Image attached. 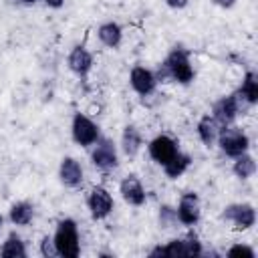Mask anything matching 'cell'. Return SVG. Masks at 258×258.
Returning a JSON list of instances; mask_svg holds the SVG:
<instances>
[{"label": "cell", "instance_id": "cell-4", "mask_svg": "<svg viewBox=\"0 0 258 258\" xmlns=\"http://www.w3.org/2000/svg\"><path fill=\"white\" fill-rule=\"evenodd\" d=\"M91 159H93V163H95L99 169H103V171L115 169L117 163H119L115 143H113L111 139H107V137H99V139L95 141V149H93V153H91Z\"/></svg>", "mask_w": 258, "mask_h": 258}, {"label": "cell", "instance_id": "cell-2", "mask_svg": "<svg viewBox=\"0 0 258 258\" xmlns=\"http://www.w3.org/2000/svg\"><path fill=\"white\" fill-rule=\"evenodd\" d=\"M52 242H54V248H56V254H58V256L77 258L79 252H81L77 224H75L71 218L60 220L58 226H56V232H54V236H52Z\"/></svg>", "mask_w": 258, "mask_h": 258}, {"label": "cell", "instance_id": "cell-32", "mask_svg": "<svg viewBox=\"0 0 258 258\" xmlns=\"http://www.w3.org/2000/svg\"><path fill=\"white\" fill-rule=\"evenodd\" d=\"M2 224H4V218H2V216H0V228H2Z\"/></svg>", "mask_w": 258, "mask_h": 258}, {"label": "cell", "instance_id": "cell-29", "mask_svg": "<svg viewBox=\"0 0 258 258\" xmlns=\"http://www.w3.org/2000/svg\"><path fill=\"white\" fill-rule=\"evenodd\" d=\"M214 4H218L220 8H232L236 4V0H214Z\"/></svg>", "mask_w": 258, "mask_h": 258}, {"label": "cell", "instance_id": "cell-16", "mask_svg": "<svg viewBox=\"0 0 258 258\" xmlns=\"http://www.w3.org/2000/svg\"><path fill=\"white\" fill-rule=\"evenodd\" d=\"M97 36H99V40H101L105 46H109V48H117V46L121 44L123 30H121V26H119L117 22H105V24L99 26Z\"/></svg>", "mask_w": 258, "mask_h": 258}, {"label": "cell", "instance_id": "cell-23", "mask_svg": "<svg viewBox=\"0 0 258 258\" xmlns=\"http://www.w3.org/2000/svg\"><path fill=\"white\" fill-rule=\"evenodd\" d=\"M149 256H167V258H177V256H185L183 254V244L181 238L179 240H171L165 246H157L155 250L149 252Z\"/></svg>", "mask_w": 258, "mask_h": 258}, {"label": "cell", "instance_id": "cell-22", "mask_svg": "<svg viewBox=\"0 0 258 258\" xmlns=\"http://www.w3.org/2000/svg\"><path fill=\"white\" fill-rule=\"evenodd\" d=\"M234 173L240 177V179H248V177H252L254 175V171H256V161H254V157L252 155H248V153H242V155H238L236 157V161H234Z\"/></svg>", "mask_w": 258, "mask_h": 258}, {"label": "cell", "instance_id": "cell-19", "mask_svg": "<svg viewBox=\"0 0 258 258\" xmlns=\"http://www.w3.org/2000/svg\"><path fill=\"white\" fill-rule=\"evenodd\" d=\"M189 163H191V159H189V155H185V153H175L165 165H163V171H165V175L167 177H171V179H175V177H179L187 167H189Z\"/></svg>", "mask_w": 258, "mask_h": 258}, {"label": "cell", "instance_id": "cell-17", "mask_svg": "<svg viewBox=\"0 0 258 258\" xmlns=\"http://www.w3.org/2000/svg\"><path fill=\"white\" fill-rule=\"evenodd\" d=\"M218 133H220V123L212 115H204L198 123V135H200L202 143L210 147L218 139Z\"/></svg>", "mask_w": 258, "mask_h": 258}, {"label": "cell", "instance_id": "cell-15", "mask_svg": "<svg viewBox=\"0 0 258 258\" xmlns=\"http://www.w3.org/2000/svg\"><path fill=\"white\" fill-rule=\"evenodd\" d=\"M236 95L246 105H254L258 101V77H256V73H252V71L246 73V77H244L240 89L236 91Z\"/></svg>", "mask_w": 258, "mask_h": 258}, {"label": "cell", "instance_id": "cell-1", "mask_svg": "<svg viewBox=\"0 0 258 258\" xmlns=\"http://www.w3.org/2000/svg\"><path fill=\"white\" fill-rule=\"evenodd\" d=\"M194 67L189 62V52L181 46L171 48V52L165 56V60L157 67L155 79L157 81H165V79H173L181 85H187L194 81Z\"/></svg>", "mask_w": 258, "mask_h": 258}, {"label": "cell", "instance_id": "cell-26", "mask_svg": "<svg viewBox=\"0 0 258 258\" xmlns=\"http://www.w3.org/2000/svg\"><path fill=\"white\" fill-rule=\"evenodd\" d=\"M40 254H42L44 258L58 256V254H56V248H54L52 238H48V236H44V238H42V242H40Z\"/></svg>", "mask_w": 258, "mask_h": 258}, {"label": "cell", "instance_id": "cell-9", "mask_svg": "<svg viewBox=\"0 0 258 258\" xmlns=\"http://www.w3.org/2000/svg\"><path fill=\"white\" fill-rule=\"evenodd\" d=\"M177 151H179L177 149V143L169 135H157L155 139L149 141V155L159 165H165Z\"/></svg>", "mask_w": 258, "mask_h": 258}, {"label": "cell", "instance_id": "cell-7", "mask_svg": "<svg viewBox=\"0 0 258 258\" xmlns=\"http://www.w3.org/2000/svg\"><path fill=\"white\" fill-rule=\"evenodd\" d=\"M222 216L224 220L232 222L240 230H248L256 222V212H254V206L250 204H230L228 208H224Z\"/></svg>", "mask_w": 258, "mask_h": 258}, {"label": "cell", "instance_id": "cell-18", "mask_svg": "<svg viewBox=\"0 0 258 258\" xmlns=\"http://www.w3.org/2000/svg\"><path fill=\"white\" fill-rule=\"evenodd\" d=\"M121 147H123L125 155H129V157H133V155L139 151V147H141V135H139V131H137L133 125H127V127L123 129Z\"/></svg>", "mask_w": 258, "mask_h": 258}, {"label": "cell", "instance_id": "cell-25", "mask_svg": "<svg viewBox=\"0 0 258 258\" xmlns=\"http://www.w3.org/2000/svg\"><path fill=\"white\" fill-rule=\"evenodd\" d=\"M175 220H177L175 210L169 208V206H161V210H159V222H161V226H163V228H171V224H173Z\"/></svg>", "mask_w": 258, "mask_h": 258}, {"label": "cell", "instance_id": "cell-31", "mask_svg": "<svg viewBox=\"0 0 258 258\" xmlns=\"http://www.w3.org/2000/svg\"><path fill=\"white\" fill-rule=\"evenodd\" d=\"M20 2H24V4H32L34 0H20Z\"/></svg>", "mask_w": 258, "mask_h": 258}, {"label": "cell", "instance_id": "cell-28", "mask_svg": "<svg viewBox=\"0 0 258 258\" xmlns=\"http://www.w3.org/2000/svg\"><path fill=\"white\" fill-rule=\"evenodd\" d=\"M187 2H189V0H165V4H167L169 8H173V10L185 8V6H187Z\"/></svg>", "mask_w": 258, "mask_h": 258}, {"label": "cell", "instance_id": "cell-20", "mask_svg": "<svg viewBox=\"0 0 258 258\" xmlns=\"http://www.w3.org/2000/svg\"><path fill=\"white\" fill-rule=\"evenodd\" d=\"M32 216H34V208H32V204H28V202H18V204H14V206L10 208V222L16 224V226H26V224H30Z\"/></svg>", "mask_w": 258, "mask_h": 258}, {"label": "cell", "instance_id": "cell-21", "mask_svg": "<svg viewBox=\"0 0 258 258\" xmlns=\"http://www.w3.org/2000/svg\"><path fill=\"white\" fill-rule=\"evenodd\" d=\"M0 256H4V258H24L26 256L24 242L16 234H10L6 238V242L2 244V248H0Z\"/></svg>", "mask_w": 258, "mask_h": 258}, {"label": "cell", "instance_id": "cell-30", "mask_svg": "<svg viewBox=\"0 0 258 258\" xmlns=\"http://www.w3.org/2000/svg\"><path fill=\"white\" fill-rule=\"evenodd\" d=\"M44 4H46L48 8H60V6L64 4V0H44Z\"/></svg>", "mask_w": 258, "mask_h": 258}, {"label": "cell", "instance_id": "cell-11", "mask_svg": "<svg viewBox=\"0 0 258 258\" xmlns=\"http://www.w3.org/2000/svg\"><path fill=\"white\" fill-rule=\"evenodd\" d=\"M129 81H131V87L135 93L139 95H151L155 91V85H157V79H155V73H151L149 69L145 67H133L131 69V75H129Z\"/></svg>", "mask_w": 258, "mask_h": 258}, {"label": "cell", "instance_id": "cell-24", "mask_svg": "<svg viewBox=\"0 0 258 258\" xmlns=\"http://www.w3.org/2000/svg\"><path fill=\"white\" fill-rule=\"evenodd\" d=\"M181 244H183V254L185 256H200L202 254V244H200V240L194 232H189L185 238H181Z\"/></svg>", "mask_w": 258, "mask_h": 258}, {"label": "cell", "instance_id": "cell-14", "mask_svg": "<svg viewBox=\"0 0 258 258\" xmlns=\"http://www.w3.org/2000/svg\"><path fill=\"white\" fill-rule=\"evenodd\" d=\"M58 177L67 187H79L83 183V167L75 157H64L58 167Z\"/></svg>", "mask_w": 258, "mask_h": 258}, {"label": "cell", "instance_id": "cell-8", "mask_svg": "<svg viewBox=\"0 0 258 258\" xmlns=\"http://www.w3.org/2000/svg\"><path fill=\"white\" fill-rule=\"evenodd\" d=\"M87 204H89L91 216H93L95 220H103V218H107V216L113 212V198H111V194H109L105 187H101V185H97V187L91 189Z\"/></svg>", "mask_w": 258, "mask_h": 258}, {"label": "cell", "instance_id": "cell-6", "mask_svg": "<svg viewBox=\"0 0 258 258\" xmlns=\"http://www.w3.org/2000/svg\"><path fill=\"white\" fill-rule=\"evenodd\" d=\"M71 131H73V139L83 145V147H89V145H95V141L101 137L99 135V127L83 113H77L73 117V125H71Z\"/></svg>", "mask_w": 258, "mask_h": 258}, {"label": "cell", "instance_id": "cell-27", "mask_svg": "<svg viewBox=\"0 0 258 258\" xmlns=\"http://www.w3.org/2000/svg\"><path fill=\"white\" fill-rule=\"evenodd\" d=\"M228 256H246V258H254L256 252L250 248V246H244V244H236L228 250Z\"/></svg>", "mask_w": 258, "mask_h": 258}, {"label": "cell", "instance_id": "cell-5", "mask_svg": "<svg viewBox=\"0 0 258 258\" xmlns=\"http://www.w3.org/2000/svg\"><path fill=\"white\" fill-rule=\"evenodd\" d=\"M240 109H242V101L238 99L236 93H232V95H226V97H222L220 101L214 103L212 117L220 123V127H226V125L234 123V119L238 117Z\"/></svg>", "mask_w": 258, "mask_h": 258}, {"label": "cell", "instance_id": "cell-3", "mask_svg": "<svg viewBox=\"0 0 258 258\" xmlns=\"http://www.w3.org/2000/svg\"><path fill=\"white\" fill-rule=\"evenodd\" d=\"M216 141H218L220 149H222L226 155H230V157H238V155L246 153L248 147H250L248 135H246L244 131H240V129H236V127H228V125H226L224 129H220Z\"/></svg>", "mask_w": 258, "mask_h": 258}, {"label": "cell", "instance_id": "cell-12", "mask_svg": "<svg viewBox=\"0 0 258 258\" xmlns=\"http://www.w3.org/2000/svg\"><path fill=\"white\" fill-rule=\"evenodd\" d=\"M69 69L77 75V77H81V79H85L87 75H89V71L93 69V54L85 48V46H75L73 50H71V54H69Z\"/></svg>", "mask_w": 258, "mask_h": 258}, {"label": "cell", "instance_id": "cell-10", "mask_svg": "<svg viewBox=\"0 0 258 258\" xmlns=\"http://www.w3.org/2000/svg\"><path fill=\"white\" fill-rule=\"evenodd\" d=\"M175 216L181 224L194 226L200 220V198L194 191H187L179 198V206L175 210Z\"/></svg>", "mask_w": 258, "mask_h": 258}, {"label": "cell", "instance_id": "cell-13", "mask_svg": "<svg viewBox=\"0 0 258 258\" xmlns=\"http://www.w3.org/2000/svg\"><path fill=\"white\" fill-rule=\"evenodd\" d=\"M119 191H121L123 200L129 206H141V204H145V189H143L141 181L137 179V175L123 177V181L119 185Z\"/></svg>", "mask_w": 258, "mask_h": 258}]
</instances>
